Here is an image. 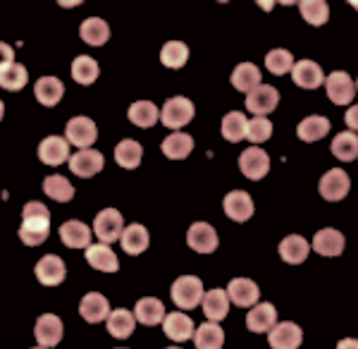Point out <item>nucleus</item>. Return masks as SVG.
I'll return each mask as SVG.
<instances>
[{
  "mask_svg": "<svg viewBox=\"0 0 358 349\" xmlns=\"http://www.w3.org/2000/svg\"><path fill=\"white\" fill-rule=\"evenodd\" d=\"M98 74H101V69H98V62L94 60V57H89V55L74 57V62H72V77H74V81L89 86V84H94V81L98 79Z\"/></svg>",
  "mask_w": 358,
  "mask_h": 349,
  "instance_id": "nucleus-40",
  "label": "nucleus"
},
{
  "mask_svg": "<svg viewBox=\"0 0 358 349\" xmlns=\"http://www.w3.org/2000/svg\"><path fill=\"white\" fill-rule=\"evenodd\" d=\"M280 103V91L275 86H268V84H258L253 91H248L246 96V108L248 113H253L256 118H265L268 113H273Z\"/></svg>",
  "mask_w": 358,
  "mask_h": 349,
  "instance_id": "nucleus-6",
  "label": "nucleus"
},
{
  "mask_svg": "<svg viewBox=\"0 0 358 349\" xmlns=\"http://www.w3.org/2000/svg\"><path fill=\"white\" fill-rule=\"evenodd\" d=\"M232 84H234L236 91H244V94H248V91H253L258 84H263L261 69L253 65V62H241V65H236L234 72H232Z\"/></svg>",
  "mask_w": 358,
  "mask_h": 349,
  "instance_id": "nucleus-34",
  "label": "nucleus"
},
{
  "mask_svg": "<svg viewBox=\"0 0 358 349\" xmlns=\"http://www.w3.org/2000/svg\"><path fill=\"white\" fill-rule=\"evenodd\" d=\"M344 235L339 230H332V228H325L320 230L317 235L313 237V244L310 247L315 249L320 256H327V259H334L344 252Z\"/></svg>",
  "mask_w": 358,
  "mask_h": 349,
  "instance_id": "nucleus-23",
  "label": "nucleus"
},
{
  "mask_svg": "<svg viewBox=\"0 0 358 349\" xmlns=\"http://www.w3.org/2000/svg\"><path fill=\"white\" fill-rule=\"evenodd\" d=\"M96 139H98V127L91 118L79 115V118H72L67 122V127H65L67 144H72V146H77V149H91Z\"/></svg>",
  "mask_w": 358,
  "mask_h": 349,
  "instance_id": "nucleus-5",
  "label": "nucleus"
},
{
  "mask_svg": "<svg viewBox=\"0 0 358 349\" xmlns=\"http://www.w3.org/2000/svg\"><path fill=\"white\" fill-rule=\"evenodd\" d=\"M332 153L337 156V160H356L358 156V137L354 135V132H342V135L334 137L332 142Z\"/></svg>",
  "mask_w": 358,
  "mask_h": 349,
  "instance_id": "nucleus-42",
  "label": "nucleus"
},
{
  "mask_svg": "<svg viewBox=\"0 0 358 349\" xmlns=\"http://www.w3.org/2000/svg\"><path fill=\"white\" fill-rule=\"evenodd\" d=\"M187 244L199 254H210L217 249V232L208 223H194L187 232Z\"/></svg>",
  "mask_w": 358,
  "mask_h": 349,
  "instance_id": "nucleus-15",
  "label": "nucleus"
},
{
  "mask_svg": "<svg viewBox=\"0 0 358 349\" xmlns=\"http://www.w3.org/2000/svg\"><path fill=\"white\" fill-rule=\"evenodd\" d=\"M299 10H301L303 20L313 27H322L327 20H330V8H327L325 0H301V3H299Z\"/></svg>",
  "mask_w": 358,
  "mask_h": 349,
  "instance_id": "nucleus-41",
  "label": "nucleus"
},
{
  "mask_svg": "<svg viewBox=\"0 0 358 349\" xmlns=\"http://www.w3.org/2000/svg\"><path fill=\"white\" fill-rule=\"evenodd\" d=\"M62 321L55 316V313H43L41 318L34 325V335H36V342L45 349L55 347L57 342L62 340Z\"/></svg>",
  "mask_w": 358,
  "mask_h": 349,
  "instance_id": "nucleus-14",
  "label": "nucleus"
},
{
  "mask_svg": "<svg viewBox=\"0 0 358 349\" xmlns=\"http://www.w3.org/2000/svg\"><path fill=\"white\" fill-rule=\"evenodd\" d=\"M38 158L45 165H60L69 158V144L62 137H45L38 144Z\"/></svg>",
  "mask_w": 358,
  "mask_h": 349,
  "instance_id": "nucleus-25",
  "label": "nucleus"
},
{
  "mask_svg": "<svg viewBox=\"0 0 358 349\" xmlns=\"http://www.w3.org/2000/svg\"><path fill=\"white\" fill-rule=\"evenodd\" d=\"M3 115H5V106H3V101H0V120H3Z\"/></svg>",
  "mask_w": 358,
  "mask_h": 349,
  "instance_id": "nucleus-50",
  "label": "nucleus"
},
{
  "mask_svg": "<svg viewBox=\"0 0 358 349\" xmlns=\"http://www.w3.org/2000/svg\"><path fill=\"white\" fill-rule=\"evenodd\" d=\"M194 115H196L194 103L184 96H175L165 103L163 110H160V122L177 132V130H182L184 125H189V122L194 120Z\"/></svg>",
  "mask_w": 358,
  "mask_h": 349,
  "instance_id": "nucleus-3",
  "label": "nucleus"
},
{
  "mask_svg": "<svg viewBox=\"0 0 358 349\" xmlns=\"http://www.w3.org/2000/svg\"><path fill=\"white\" fill-rule=\"evenodd\" d=\"M167 349H179V347H167Z\"/></svg>",
  "mask_w": 358,
  "mask_h": 349,
  "instance_id": "nucleus-51",
  "label": "nucleus"
},
{
  "mask_svg": "<svg viewBox=\"0 0 358 349\" xmlns=\"http://www.w3.org/2000/svg\"><path fill=\"white\" fill-rule=\"evenodd\" d=\"M239 170L244 172L248 179L258 182V179H263L270 170V156L258 146L246 149L244 153L239 156Z\"/></svg>",
  "mask_w": 358,
  "mask_h": 349,
  "instance_id": "nucleus-10",
  "label": "nucleus"
},
{
  "mask_svg": "<svg viewBox=\"0 0 358 349\" xmlns=\"http://www.w3.org/2000/svg\"><path fill=\"white\" fill-rule=\"evenodd\" d=\"M134 313V321L148 325V328H153V325L163 323L165 318V306L160 299H155V296H146V299H138L136 301V309L131 311Z\"/></svg>",
  "mask_w": 358,
  "mask_h": 349,
  "instance_id": "nucleus-26",
  "label": "nucleus"
},
{
  "mask_svg": "<svg viewBox=\"0 0 358 349\" xmlns=\"http://www.w3.org/2000/svg\"><path fill=\"white\" fill-rule=\"evenodd\" d=\"M36 273L38 282L45 285V287H57V285L65 282V275H67V268H65V261L55 254H45L41 261L36 264Z\"/></svg>",
  "mask_w": 358,
  "mask_h": 349,
  "instance_id": "nucleus-9",
  "label": "nucleus"
},
{
  "mask_svg": "<svg viewBox=\"0 0 358 349\" xmlns=\"http://www.w3.org/2000/svg\"><path fill=\"white\" fill-rule=\"evenodd\" d=\"M13 62H15L13 46H8V43H3V41H0V69L8 67V65H13Z\"/></svg>",
  "mask_w": 358,
  "mask_h": 349,
  "instance_id": "nucleus-47",
  "label": "nucleus"
},
{
  "mask_svg": "<svg viewBox=\"0 0 358 349\" xmlns=\"http://www.w3.org/2000/svg\"><path fill=\"white\" fill-rule=\"evenodd\" d=\"M268 342L273 349H299L303 342V330L292 321L275 323L268 333Z\"/></svg>",
  "mask_w": 358,
  "mask_h": 349,
  "instance_id": "nucleus-7",
  "label": "nucleus"
},
{
  "mask_svg": "<svg viewBox=\"0 0 358 349\" xmlns=\"http://www.w3.org/2000/svg\"><path fill=\"white\" fill-rule=\"evenodd\" d=\"M351 189V182H349V174L344 170H339V167H334V170L325 172L320 179V194L325 201H342L346 194H349Z\"/></svg>",
  "mask_w": 358,
  "mask_h": 349,
  "instance_id": "nucleus-13",
  "label": "nucleus"
},
{
  "mask_svg": "<svg viewBox=\"0 0 358 349\" xmlns=\"http://www.w3.org/2000/svg\"><path fill=\"white\" fill-rule=\"evenodd\" d=\"M265 65H268V69H270L273 74H277V77H282V74L292 72L294 57H292L289 50L277 48V50H270V53L265 55Z\"/></svg>",
  "mask_w": 358,
  "mask_h": 349,
  "instance_id": "nucleus-46",
  "label": "nucleus"
},
{
  "mask_svg": "<svg viewBox=\"0 0 358 349\" xmlns=\"http://www.w3.org/2000/svg\"><path fill=\"white\" fill-rule=\"evenodd\" d=\"M79 36L89 46H103L110 39V27H108V22H103L101 17H89V20H84L82 27H79Z\"/></svg>",
  "mask_w": 358,
  "mask_h": 349,
  "instance_id": "nucleus-30",
  "label": "nucleus"
},
{
  "mask_svg": "<svg viewBox=\"0 0 358 349\" xmlns=\"http://www.w3.org/2000/svg\"><path fill=\"white\" fill-rule=\"evenodd\" d=\"M34 349H45V347H34Z\"/></svg>",
  "mask_w": 358,
  "mask_h": 349,
  "instance_id": "nucleus-52",
  "label": "nucleus"
},
{
  "mask_svg": "<svg viewBox=\"0 0 358 349\" xmlns=\"http://www.w3.org/2000/svg\"><path fill=\"white\" fill-rule=\"evenodd\" d=\"M244 137L248 142L256 146V144H263L273 137V122L268 118H253V120H246V132Z\"/></svg>",
  "mask_w": 358,
  "mask_h": 349,
  "instance_id": "nucleus-45",
  "label": "nucleus"
},
{
  "mask_svg": "<svg viewBox=\"0 0 358 349\" xmlns=\"http://www.w3.org/2000/svg\"><path fill=\"white\" fill-rule=\"evenodd\" d=\"M292 77L294 84L301 86V89H317L325 81V74H322V67L313 60H299L292 65Z\"/></svg>",
  "mask_w": 358,
  "mask_h": 349,
  "instance_id": "nucleus-16",
  "label": "nucleus"
},
{
  "mask_svg": "<svg viewBox=\"0 0 358 349\" xmlns=\"http://www.w3.org/2000/svg\"><path fill=\"white\" fill-rule=\"evenodd\" d=\"M160 118V110L155 108V103L151 101H136V103H131V108H129V120L134 122L136 127H153L155 122H158Z\"/></svg>",
  "mask_w": 358,
  "mask_h": 349,
  "instance_id": "nucleus-39",
  "label": "nucleus"
},
{
  "mask_svg": "<svg viewBox=\"0 0 358 349\" xmlns=\"http://www.w3.org/2000/svg\"><path fill=\"white\" fill-rule=\"evenodd\" d=\"M108 333L113 337H117V340H124V337H129L134 333L136 328V321H134V313L127 311V309H115L108 313Z\"/></svg>",
  "mask_w": 358,
  "mask_h": 349,
  "instance_id": "nucleus-33",
  "label": "nucleus"
},
{
  "mask_svg": "<svg viewBox=\"0 0 358 349\" xmlns=\"http://www.w3.org/2000/svg\"><path fill=\"white\" fill-rule=\"evenodd\" d=\"M29 81V72L24 65H8L0 69V86L8 91H22Z\"/></svg>",
  "mask_w": 358,
  "mask_h": 349,
  "instance_id": "nucleus-43",
  "label": "nucleus"
},
{
  "mask_svg": "<svg viewBox=\"0 0 358 349\" xmlns=\"http://www.w3.org/2000/svg\"><path fill=\"white\" fill-rule=\"evenodd\" d=\"M22 228H20V240L27 247H38L48 240L50 232V213L41 201H31L22 211Z\"/></svg>",
  "mask_w": 358,
  "mask_h": 349,
  "instance_id": "nucleus-1",
  "label": "nucleus"
},
{
  "mask_svg": "<svg viewBox=\"0 0 358 349\" xmlns=\"http://www.w3.org/2000/svg\"><path fill=\"white\" fill-rule=\"evenodd\" d=\"M120 244H122V249L129 256H138L148 249L151 235H148V230L143 228V225L131 223V225H127V230H122V235H120Z\"/></svg>",
  "mask_w": 358,
  "mask_h": 349,
  "instance_id": "nucleus-20",
  "label": "nucleus"
},
{
  "mask_svg": "<svg viewBox=\"0 0 358 349\" xmlns=\"http://www.w3.org/2000/svg\"><path fill=\"white\" fill-rule=\"evenodd\" d=\"M86 261H89L91 268L101 271V273H117L120 271V261L115 252L108 244H89L86 247Z\"/></svg>",
  "mask_w": 358,
  "mask_h": 349,
  "instance_id": "nucleus-19",
  "label": "nucleus"
},
{
  "mask_svg": "<svg viewBox=\"0 0 358 349\" xmlns=\"http://www.w3.org/2000/svg\"><path fill=\"white\" fill-rule=\"evenodd\" d=\"M203 313L210 323H217L227 316L229 311V299L224 289H210V292H203Z\"/></svg>",
  "mask_w": 358,
  "mask_h": 349,
  "instance_id": "nucleus-29",
  "label": "nucleus"
},
{
  "mask_svg": "<svg viewBox=\"0 0 358 349\" xmlns=\"http://www.w3.org/2000/svg\"><path fill=\"white\" fill-rule=\"evenodd\" d=\"M346 125H349V130H356L358 127V110L356 108H349V113H346Z\"/></svg>",
  "mask_w": 358,
  "mask_h": 349,
  "instance_id": "nucleus-48",
  "label": "nucleus"
},
{
  "mask_svg": "<svg viewBox=\"0 0 358 349\" xmlns=\"http://www.w3.org/2000/svg\"><path fill=\"white\" fill-rule=\"evenodd\" d=\"M277 323V311L270 301L253 304L251 311L246 313V328L251 333H270V328Z\"/></svg>",
  "mask_w": 358,
  "mask_h": 349,
  "instance_id": "nucleus-17",
  "label": "nucleus"
},
{
  "mask_svg": "<svg viewBox=\"0 0 358 349\" xmlns=\"http://www.w3.org/2000/svg\"><path fill=\"white\" fill-rule=\"evenodd\" d=\"M244 132H246V115L239 113V110H232L222 118V137L227 142H241L244 139Z\"/></svg>",
  "mask_w": 358,
  "mask_h": 349,
  "instance_id": "nucleus-44",
  "label": "nucleus"
},
{
  "mask_svg": "<svg viewBox=\"0 0 358 349\" xmlns=\"http://www.w3.org/2000/svg\"><path fill=\"white\" fill-rule=\"evenodd\" d=\"M43 191L50 196V199H55L60 203H67L74 199V187L69 184L67 177H62V174H50V177H45Z\"/></svg>",
  "mask_w": 358,
  "mask_h": 349,
  "instance_id": "nucleus-38",
  "label": "nucleus"
},
{
  "mask_svg": "<svg viewBox=\"0 0 358 349\" xmlns=\"http://www.w3.org/2000/svg\"><path fill=\"white\" fill-rule=\"evenodd\" d=\"M124 230V223H122V213L117 208H103L101 213L96 215L94 220V235L101 240V244H108L110 247L113 242L120 240Z\"/></svg>",
  "mask_w": 358,
  "mask_h": 349,
  "instance_id": "nucleus-4",
  "label": "nucleus"
},
{
  "mask_svg": "<svg viewBox=\"0 0 358 349\" xmlns=\"http://www.w3.org/2000/svg\"><path fill=\"white\" fill-rule=\"evenodd\" d=\"M194 342L196 349H222L224 345V333L217 323H203L199 328H194Z\"/></svg>",
  "mask_w": 358,
  "mask_h": 349,
  "instance_id": "nucleus-32",
  "label": "nucleus"
},
{
  "mask_svg": "<svg viewBox=\"0 0 358 349\" xmlns=\"http://www.w3.org/2000/svg\"><path fill=\"white\" fill-rule=\"evenodd\" d=\"M163 330L170 340L175 342H187L189 337L194 335V321L182 311H175V313H167L163 318Z\"/></svg>",
  "mask_w": 358,
  "mask_h": 349,
  "instance_id": "nucleus-24",
  "label": "nucleus"
},
{
  "mask_svg": "<svg viewBox=\"0 0 358 349\" xmlns=\"http://www.w3.org/2000/svg\"><path fill=\"white\" fill-rule=\"evenodd\" d=\"M69 170L79 177H94L103 170V153L96 149H79L74 156H69Z\"/></svg>",
  "mask_w": 358,
  "mask_h": 349,
  "instance_id": "nucleus-12",
  "label": "nucleus"
},
{
  "mask_svg": "<svg viewBox=\"0 0 358 349\" xmlns=\"http://www.w3.org/2000/svg\"><path fill=\"white\" fill-rule=\"evenodd\" d=\"M308 252H310V244L306 242L301 235H289L280 242L282 261H287V264H292V266L303 264V261L308 259Z\"/></svg>",
  "mask_w": 358,
  "mask_h": 349,
  "instance_id": "nucleus-28",
  "label": "nucleus"
},
{
  "mask_svg": "<svg viewBox=\"0 0 358 349\" xmlns=\"http://www.w3.org/2000/svg\"><path fill=\"white\" fill-rule=\"evenodd\" d=\"M141 156H143V149L134 139H124V142H120L117 146H115V160H117L120 167H127V170L138 167Z\"/></svg>",
  "mask_w": 358,
  "mask_h": 349,
  "instance_id": "nucleus-35",
  "label": "nucleus"
},
{
  "mask_svg": "<svg viewBox=\"0 0 358 349\" xmlns=\"http://www.w3.org/2000/svg\"><path fill=\"white\" fill-rule=\"evenodd\" d=\"M192 151H194V139L189 135H184V132H172L163 142V153L167 158H175V160L187 158Z\"/></svg>",
  "mask_w": 358,
  "mask_h": 349,
  "instance_id": "nucleus-36",
  "label": "nucleus"
},
{
  "mask_svg": "<svg viewBox=\"0 0 358 349\" xmlns=\"http://www.w3.org/2000/svg\"><path fill=\"white\" fill-rule=\"evenodd\" d=\"M296 135L301 142L313 144V142H317V139L330 135V120L322 118V115H310V118H306L303 122H299Z\"/></svg>",
  "mask_w": 358,
  "mask_h": 349,
  "instance_id": "nucleus-31",
  "label": "nucleus"
},
{
  "mask_svg": "<svg viewBox=\"0 0 358 349\" xmlns=\"http://www.w3.org/2000/svg\"><path fill=\"white\" fill-rule=\"evenodd\" d=\"M222 208L227 213V218H232L234 223H246L248 218L253 215V201L246 191L236 189V191H229L222 201Z\"/></svg>",
  "mask_w": 358,
  "mask_h": 349,
  "instance_id": "nucleus-18",
  "label": "nucleus"
},
{
  "mask_svg": "<svg viewBox=\"0 0 358 349\" xmlns=\"http://www.w3.org/2000/svg\"><path fill=\"white\" fill-rule=\"evenodd\" d=\"M337 349H358V342H356V340H351V337H346V340L339 342Z\"/></svg>",
  "mask_w": 358,
  "mask_h": 349,
  "instance_id": "nucleus-49",
  "label": "nucleus"
},
{
  "mask_svg": "<svg viewBox=\"0 0 358 349\" xmlns=\"http://www.w3.org/2000/svg\"><path fill=\"white\" fill-rule=\"evenodd\" d=\"M189 60V46L182 43V41H167L160 50V62L170 69H179L184 67Z\"/></svg>",
  "mask_w": 358,
  "mask_h": 349,
  "instance_id": "nucleus-37",
  "label": "nucleus"
},
{
  "mask_svg": "<svg viewBox=\"0 0 358 349\" xmlns=\"http://www.w3.org/2000/svg\"><path fill=\"white\" fill-rule=\"evenodd\" d=\"M60 240L69 249H86L94 240V232L89 225L79 223V220H69V223L60 225Z\"/></svg>",
  "mask_w": 358,
  "mask_h": 349,
  "instance_id": "nucleus-21",
  "label": "nucleus"
},
{
  "mask_svg": "<svg viewBox=\"0 0 358 349\" xmlns=\"http://www.w3.org/2000/svg\"><path fill=\"white\" fill-rule=\"evenodd\" d=\"M34 94H36L38 103L45 108H53L60 103V98L65 96V84L57 77H41L34 86Z\"/></svg>",
  "mask_w": 358,
  "mask_h": 349,
  "instance_id": "nucleus-27",
  "label": "nucleus"
},
{
  "mask_svg": "<svg viewBox=\"0 0 358 349\" xmlns=\"http://www.w3.org/2000/svg\"><path fill=\"white\" fill-rule=\"evenodd\" d=\"M79 313H82L84 321L101 323V321H106L108 313H110V304H108V299L103 294L89 292V294H84L82 301H79Z\"/></svg>",
  "mask_w": 358,
  "mask_h": 349,
  "instance_id": "nucleus-22",
  "label": "nucleus"
},
{
  "mask_svg": "<svg viewBox=\"0 0 358 349\" xmlns=\"http://www.w3.org/2000/svg\"><path fill=\"white\" fill-rule=\"evenodd\" d=\"M224 292H227V299L239 306V309H248V306L258 304V296H261L258 285L253 280H248V278H234V280L227 285Z\"/></svg>",
  "mask_w": 358,
  "mask_h": 349,
  "instance_id": "nucleus-11",
  "label": "nucleus"
},
{
  "mask_svg": "<svg viewBox=\"0 0 358 349\" xmlns=\"http://www.w3.org/2000/svg\"><path fill=\"white\" fill-rule=\"evenodd\" d=\"M322 84H325V89H327V98H330L332 103H337V106H346V103L354 101L356 81L346 72H332Z\"/></svg>",
  "mask_w": 358,
  "mask_h": 349,
  "instance_id": "nucleus-8",
  "label": "nucleus"
},
{
  "mask_svg": "<svg viewBox=\"0 0 358 349\" xmlns=\"http://www.w3.org/2000/svg\"><path fill=\"white\" fill-rule=\"evenodd\" d=\"M172 301L184 311H192L196 306L201 304L203 299V282L194 275H184V278H177L175 285H172Z\"/></svg>",
  "mask_w": 358,
  "mask_h": 349,
  "instance_id": "nucleus-2",
  "label": "nucleus"
}]
</instances>
